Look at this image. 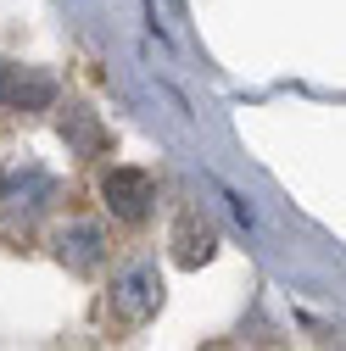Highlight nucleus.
Masks as SVG:
<instances>
[{"label": "nucleus", "mask_w": 346, "mask_h": 351, "mask_svg": "<svg viewBox=\"0 0 346 351\" xmlns=\"http://www.w3.org/2000/svg\"><path fill=\"white\" fill-rule=\"evenodd\" d=\"M173 251H179V262H185V268H201V262L218 251V234H212L201 217H185V223H179V234H173Z\"/></svg>", "instance_id": "0eeeda50"}, {"label": "nucleus", "mask_w": 346, "mask_h": 351, "mask_svg": "<svg viewBox=\"0 0 346 351\" xmlns=\"http://www.w3.org/2000/svg\"><path fill=\"white\" fill-rule=\"evenodd\" d=\"M224 201H229V206H235V217H240V223H246V229H251V223H257V217H251V206H246V201H240V195H235V190H224Z\"/></svg>", "instance_id": "6e6552de"}, {"label": "nucleus", "mask_w": 346, "mask_h": 351, "mask_svg": "<svg viewBox=\"0 0 346 351\" xmlns=\"http://www.w3.org/2000/svg\"><path fill=\"white\" fill-rule=\"evenodd\" d=\"M56 256L67 262L73 274L101 268V256H106V234H101V223H67V229H56Z\"/></svg>", "instance_id": "39448f33"}, {"label": "nucleus", "mask_w": 346, "mask_h": 351, "mask_svg": "<svg viewBox=\"0 0 346 351\" xmlns=\"http://www.w3.org/2000/svg\"><path fill=\"white\" fill-rule=\"evenodd\" d=\"M62 140H67L78 156H101V151H106V134H101L95 112H84V106H73V112L62 117Z\"/></svg>", "instance_id": "423d86ee"}, {"label": "nucleus", "mask_w": 346, "mask_h": 351, "mask_svg": "<svg viewBox=\"0 0 346 351\" xmlns=\"http://www.w3.org/2000/svg\"><path fill=\"white\" fill-rule=\"evenodd\" d=\"M51 195H56V179L39 162H12L6 173H0V217H39L51 206Z\"/></svg>", "instance_id": "f257e3e1"}, {"label": "nucleus", "mask_w": 346, "mask_h": 351, "mask_svg": "<svg viewBox=\"0 0 346 351\" xmlns=\"http://www.w3.org/2000/svg\"><path fill=\"white\" fill-rule=\"evenodd\" d=\"M0 106L45 112V106H56V78L45 67H0Z\"/></svg>", "instance_id": "20e7f679"}, {"label": "nucleus", "mask_w": 346, "mask_h": 351, "mask_svg": "<svg viewBox=\"0 0 346 351\" xmlns=\"http://www.w3.org/2000/svg\"><path fill=\"white\" fill-rule=\"evenodd\" d=\"M101 201L112 206V217L140 223V217L151 212V201H157V184H151V173H140V167H112L101 179Z\"/></svg>", "instance_id": "7ed1b4c3"}, {"label": "nucleus", "mask_w": 346, "mask_h": 351, "mask_svg": "<svg viewBox=\"0 0 346 351\" xmlns=\"http://www.w3.org/2000/svg\"><path fill=\"white\" fill-rule=\"evenodd\" d=\"M157 306H162V274H157V262H128V268L112 279V313L123 324H146V318H157Z\"/></svg>", "instance_id": "f03ea898"}]
</instances>
